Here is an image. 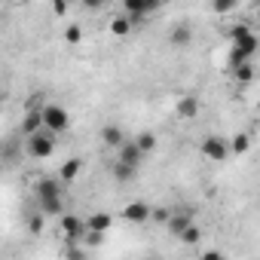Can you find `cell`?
I'll return each instance as SVG.
<instances>
[{
    "instance_id": "obj_1",
    "label": "cell",
    "mask_w": 260,
    "mask_h": 260,
    "mask_svg": "<svg viewBox=\"0 0 260 260\" xmlns=\"http://www.w3.org/2000/svg\"><path fill=\"white\" fill-rule=\"evenodd\" d=\"M37 199L43 214H61L64 202H61V181H40L37 184Z\"/></svg>"
},
{
    "instance_id": "obj_2",
    "label": "cell",
    "mask_w": 260,
    "mask_h": 260,
    "mask_svg": "<svg viewBox=\"0 0 260 260\" xmlns=\"http://www.w3.org/2000/svg\"><path fill=\"white\" fill-rule=\"evenodd\" d=\"M230 40H233V49L242 55V58H254L257 55V49H260V37L248 28V25H236L233 28V34H230Z\"/></svg>"
},
{
    "instance_id": "obj_3",
    "label": "cell",
    "mask_w": 260,
    "mask_h": 260,
    "mask_svg": "<svg viewBox=\"0 0 260 260\" xmlns=\"http://www.w3.org/2000/svg\"><path fill=\"white\" fill-rule=\"evenodd\" d=\"M55 153V132L52 128H40V132H34V135H28V156H34V159H49Z\"/></svg>"
},
{
    "instance_id": "obj_4",
    "label": "cell",
    "mask_w": 260,
    "mask_h": 260,
    "mask_svg": "<svg viewBox=\"0 0 260 260\" xmlns=\"http://www.w3.org/2000/svg\"><path fill=\"white\" fill-rule=\"evenodd\" d=\"M202 156H205L208 162H226V159L233 156V147H230V141L220 138V135H205V141H202Z\"/></svg>"
},
{
    "instance_id": "obj_5",
    "label": "cell",
    "mask_w": 260,
    "mask_h": 260,
    "mask_svg": "<svg viewBox=\"0 0 260 260\" xmlns=\"http://www.w3.org/2000/svg\"><path fill=\"white\" fill-rule=\"evenodd\" d=\"M156 10H162L156 0H122V13L132 19V22H144V19H150Z\"/></svg>"
},
{
    "instance_id": "obj_6",
    "label": "cell",
    "mask_w": 260,
    "mask_h": 260,
    "mask_svg": "<svg viewBox=\"0 0 260 260\" xmlns=\"http://www.w3.org/2000/svg\"><path fill=\"white\" fill-rule=\"evenodd\" d=\"M43 125L58 135V132H64V128L71 125V116H68V110L61 104H46L43 107Z\"/></svg>"
},
{
    "instance_id": "obj_7",
    "label": "cell",
    "mask_w": 260,
    "mask_h": 260,
    "mask_svg": "<svg viewBox=\"0 0 260 260\" xmlns=\"http://www.w3.org/2000/svg\"><path fill=\"white\" fill-rule=\"evenodd\" d=\"M144 150L138 147V141L132 138V141H122L119 147H116V162H125V166H132V169H138L141 162H144Z\"/></svg>"
},
{
    "instance_id": "obj_8",
    "label": "cell",
    "mask_w": 260,
    "mask_h": 260,
    "mask_svg": "<svg viewBox=\"0 0 260 260\" xmlns=\"http://www.w3.org/2000/svg\"><path fill=\"white\" fill-rule=\"evenodd\" d=\"M61 233L68 239H86L89 236V223L80 220V217H74V214H61Z\"/></svg>"
},
{
    "instance_id": "obj_9",
    "label": "cell",
    "mask_w": 260,
    "mask_h": 260,
    "mask_svg": "<svg viewBox=\"0 0 260 260\" xmlns=\"http://www.w3.org/2000/svg\"><path fill=\"white\" fill-rule=\"evenodd\" d=\"M175 113H178L181 119H193V116L199 113V98H196V95H181V98L175 101Z\"/></svg>"
},
{
    "instance_id": "obj_10",
    "label": "cell",
    "mask_w": 260,
    "mask_h": 260,
    "mask_svg": "<svg viewBox=\"0 0 260 260\" xmlns=\"http://www.w3.org/2000/svg\"><path fill=\"white\" fill-rule=\"evenodd\" d=\"M122 217H125L128 223H144V220L150 217V208H147V202H128V205L122 208Z\"/></svg>"
},
{
    "instance_id": "obj_11",
    "label": "cell",
    "mask_w": 260,
    "mask_h": 260,
    "mask_svg": "<svg viewBox=\"0 0 260 260\" xmlns=\"http://www.w3.org/2000/svg\"><path fill=\"white\" fill-rule=\"evenodd\" d=\"M190 40H193V28L187 25V22H181V25H175L172 31H169V43L172 46H190Z\"/></svg>"
},
{
    "instance_id": "obj_12",
    "label": "cell",
    "mask_w": 260,
    "mask_h": 260,
    "mask_svg": "<svg viewBox=\"0 0 260 260\" xmlns=\"http://www.w3.org/2000/svg\"><path fill=\"white\" fill-rule=\"evenodd\" d=\"M132 25H135L132 19H128L125 13H119V16H113V19H110V34L122 40V37H128V34H132Z\"/></svg>"
},
{
    "instance_id": "obj_13",
    "label": "cell",
    "mask_w": 260,
    "mask_h": 260,
    "mask_svg": "<svg viewBox=\"0 0 260 260\" xmlns=\"http://www.w3.org/2000/svg\"><path fill=\"white\" fill-rule=\"evenodd\" d=\"M80 172H83V162H80V159H68V162H61V169H58V181H61V184H71V181L80 178Z\"/></svg>"
},
{
    "instance_id": "obj_14",
    "label": "cell",
    "mask_w": 260,
    "mask_h": 260,
    "mask_svg": "<svg viewBox=\"0 0 260 260\" xmlns=\"http://www.w3.org/2000/svg\"><path fill=\"white\" fill-rule=\"evenodd\" d=\"M101 141H104L107 147H119V144L125 141V135H122L119 125H104V128H101Z\"/></svg>"
},
{
    "instance_id": "obj_15",
    "label": "cell",
    "mask_w": 260,
    "mask_h": 260,
    "mask_svg": "<svg viewBox=\"0 0 260 260\" xmlns=\"http://www.w3.org/2000/svg\"><path fill=\"white\" fill-rule=\"evenodd\" d=\"M40 128H43V110H31V113L25 116V122H22L25 138H28V135H34V132H40Z\"/></svg>"
},
{
    "instance_id": "obj_16",
    "label": "cell",
    "mask_w": 260,
    "mask_h": 260,
    "mask_svg": "<svg viewBox=\"0 0 260 260\" xmlns=\"http://www.w3.org/2000/svg\"><path fill=\"white\" fill-rule=\"evenodd\" d=\"M230 147H233V156H245L251 150V138L248 135H233L230 138Z\"/></svg>"
},
{
    "instance_id": "obj_17",
    "label": "cell",
    "mask_w": 260,
    "mask_h": 260,
    "mask_svg": "<svg viewBox=\"0 0 260 260\" xmlns=\"http://www.w3.org/2000/svg\"><path fill=\"white\" fill-rule=\"evenodd\" d=\"M86 223H89V233H107L110 230V214H92Z\"/></svg>"
},
{
    "instance_id": "obj_18",
    "label": "cell",
    "mask_w": 260,
    "mask_h": 260,
    "mask_svg": "<svg viewBox=\"0 0 260 260\" xmlns=\"http://www.w3.org/2000/svg\"><path fill=\"white\" fill-rule=\"evenodd\" d=\"M190 223H193V220H190L187 214H172V217H169V230H172V236H181Z\"/></svg>"
},
{
    "instance_id": "obj_19",
    "label": "cell",
    "mask_w": 260,
    "mask_h": 260,
    "mask_svg": "<svg viewBox=\"0 0 260 260\" xmlns=\"http://www.w3.org/2000/svg\"><path fill=\"white\" fill-rule=\"evenodd\" d=\"M135 141H138V147H141L144 153H150V150L156 147V135H153V132H141V135H135Z\"/></svg>"
},
{
    "instance_id": "obj_20",
    "label": "cell",
    "mask_w": 260,
    "mask_h": 260,
    "mask_svg": "<svg viewBox=\"0 0 260 260\" xmlns=\"http://www.w3.org/2000/svg\"><path fill=\"white\" fill-rule=\"evenodd\" d=\"M199 236H202V233H199V226H196V223H190V226H187L178 239H181L184 245H196V242H199Z\"/></svg>"
},
{
    "instance_id": "obj_21",
    "label": "cell",
    "mask_w": 260,
    "mask_h": 260,
    "mask_svg": "<svg viewBox=\"0 0 260 260\" xmlns=\"http://www.w3.org/2000/svg\"><path fill=\"white\" fill-rule=\"evenodd\" d=\"M211 7H214V13L226 16V13H233V10L239 7V0H211Z\"/></svg>"
},
{
    "instance_id": "obj_22",
    "label": "cell",
    "mask_w": 260,
    "mask_h": 260,
    "mask_svg": "<svg viewBox=\"0 0 260 260\" xmlns=\"http://www.w3.org/2000/svg\"><path fill=\"white\" fill-rule=\"evenodd\" d=\"M233 71H236V80H239V83H251V77H254V68H251L248 61H242V64L233 68Z\"/></svg>"
},
{
    "instance_id": "obj_23",
    "label": "cell",
    "mask_w": 260,
    "mask_h": 260,
    "mask_svg": "<svg viewBox=\"0 0 260 260\" xmlns=\"http://www.w3.org/2000/svg\"><path fill=\"white\" fill-rule=\"evenodd\" d=\"M135 172H138V169H132V166H125V162H116V166H113V175H116L119 181H128V178H132Z\"/></svg>"
},
{
    "instance_id": "obj_24",
    "label": "cell",
    "mask_w": 260,
    "mask_h": 260,
    "mask_svg": "<svg viewBox=\"0 0 260 260\" xmlns=\"http://www.w3.org/2000/svg\"><path fill=\"white\" fill-rule=\"evenodd\" d=\"M64 40H68V43H80V40H83V28H80V25H71V28L64 31Z\"/></svg>"
},
{
    "instance_id": "obj_25",
    "label": "cell",
    "mask_w": 260,
    "mask_h": 260,
    "mask_svg": "<svg viewBox=\"0 0 260 260\" xmlns=\"http://www.w3.org/2000/svg\"><path fill=\"white\" fill-rule=\"evenodd\" d=\"M52 10H55V16H64L68 13V0H52Z\"/></svg>"
},
{
    "instance_id": "obj_26",
    "label": "cell",
    "mask_w": 260,
    "mask_h": 260,
    "mask_svg": "<svg viewBox=\"0 0 260 260\" xmlns=\"http://www.w3.org/2000/svg\"><path fill=\"white\" fill-rule=\"evenodd\" d=\"M101 4H104V0H83V7H86V10H98Z\"/></svg>"
},
{
    "instance_id": "obj_27",
    "label": "cell",
    "mask_w": 260,
    "mask_h": 260,
    "mask_svg": "<svg viewBox=\"0 0 260 260\" xmlns=\"http://www.w3.org/2000/svg\"><path fill=\"white\" fill-rule=\"evenodd\" d=\"M257 25H260V7H257Z\"/></svg>"
}]
</instances>
